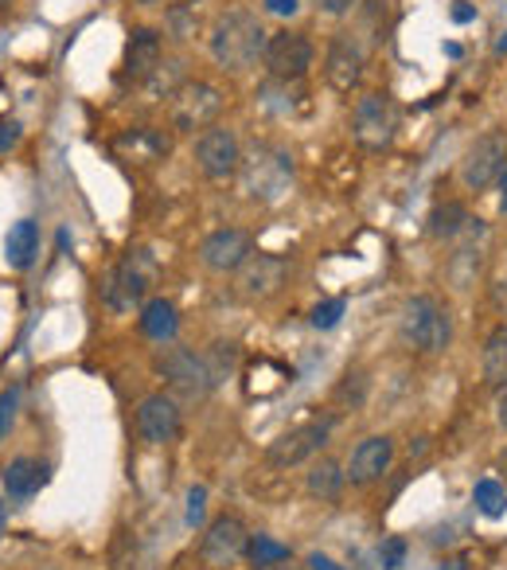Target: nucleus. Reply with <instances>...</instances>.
Returning a JSON list of instances; mask_svg holds the SVG:
<instances>
[{"instance_id":"1","label":"nucleus","mask_w":507,"mask_h":570,"mask_svg":"<svg viewBox=\"0 0 507 570\" xmlns=\"http://www.w3.org/2000/svg\"><path fill=\"white\" fill-rule=\"evenodd\" d=\"M266 43H270L266 28L258 24V17H250V12H242V9L219 17L211 28V59L230 75L258 63V59L266 56Z\"/></svg>"},{"instance_id":"2","label":"nucleus","mask_w":507,"mask_h":570,"mask_svg":"<svg viewBox=\"0 0 507 570\" xmlns=\"http://www.w3.org/2000/svg\"><path fill=\"white\" fill-rule=\"evenodd\" d=\"M398 341L402 348H410L414 356H441L453 341V321L437 297L418 294L402 305L398 313Z\"/></svg>"},{"instance_id":"3","label":"nucleus","mask_w":507,"mask_h":570,"mask_svg":"<svg viewBox=\"0 0 507 570\" xmlns=\"http://www.w3.org/2000/svg\"><path fill=\"white\" fill-rule=\"evenodd\" d=\"M157 258L149 250H129L110 274L102 277V302L110 313H129L137 302L149 297V289L157 285Z\"/></svg>"},{"instance_id":"4","label":"nucleus","mask_w":507,"mask_h":570,"mask_svg":"<svg viewBox=\"0 0 507 570\" xmlns=\"http://www.w3.org/2000/svg\"><path fill=\"white\" fill-rule=\"evenodd\" d=\"M332 430H336V414H312L309 422L286 430V434L274 438V442L266 445V465L270 469L305 465V461H312L320 450H325L328 438H332Z\"/></svg>"},{"instance_id":"5","label":"nucleus","mask_w":507,"mask_h":570,"mask_svg":"<svg viewBox=\"0 0 507 570\" xmlns=\"http://www.w3.org/2000/svg\"><path fill=\"white\" fill-rule=\"evenodd\" d=\"M222 114V90L215 82L188 79L172 98H168V121L176 134H203L215 126V118Z\"/></svg>"},{"instance_id":"6","label":"nucleus","mask_w":507,"mask_h":570,"mask_svg":"<svg viewBox=\"0 0 507 570\" xmlns=\"http://www.w3.org/2000/svg\"><path fill=\"white\" fill-rule=\"evenodd\" d=\"M488 266V227L480 219H468V227L453 238V254H445V277L457 294H468L480 282Z\"/></svg>"},{"instance_id":"7","label":"nucleus","mask_w":507,"mask_h":570,"mask_svg":"<svg viewBox=\"0 0 507 570\" xmlns=\"http://www.w3.org/2000/svg\"><path fill=\"white\" fill-rule=\"evenodd\" d=\"M351 134H356V145L367 153H382L390 149L398 134V110L395 98L382 95V90H371L356 102V114H351Z\"/></svg>"},{"instance_id":"8","label":"nucleus","mask_w":507,"mask_h":570,"mask_svg":"<svg viewBox=\"0 0 507 570\" xmlns=\"http://www.w3.org/2000/svg\"><path fill=\"white\" fill-rule=\"evenodd\" d=\"M246 543H250L246 523L235 512H222L207 523L203 539H199V562L207 570H230L238 559H246Z\"/></svg>"},{"instance_id":"9","label":"nucleus","mask_w":507,"mask_h":570,"mask_svg":"<svg viewBox=\"0 0 507 570\" xmlns=\"http://www.w3.org/2000/svg\"><path fill=\"white\" fill-rule=\"evenodd\" d=\"M242 184L254 199L278 204L294 184V160L278 149H254V157L242 160Z\"/></svg>"},{"instance_id":"10","label":"nucleus","mask_w":507,"mask_h":570,"mask_svg":"<svg viewBox=\"0 0 507 570\" xmlns=\"http://www.w3.org/2000/svg\"><path fill=\"white\" fill-rule=\"evenodd\" d=\"M507 168V134L504 129H488L468 145L465 160H460V180L468 191H488L491 184L504 176Z\"/></svg>"},{"instance_id":"11","label":"nucleus","mask_w":507,"mask_h":570,"mask_svg":"<svg viewBox=\"0 0 507 570\" xmlns=\"http://www.w3.org/2000/svg\"><path fill=\"white\" fill-rule=\"evenodd\" d=\"M157 375L168 383V387L180 391V395H188V399H203L207 391H215L203 356H196L191 348H180V344H168V348L160 352Z\"/></svg>"},{"instance_id":"12","label":"nucleus","mask_w":507,"mask_h":570,"mask_svg":"<svg viewBox=\"0 0 507 570\" xmlns=\"http://www.w3.org/2000/svg\"><path fill=\"white\" fill-rule=\"evenodd\" d=\"M196 165L207 180H230L242 168V145H238L235 129L211 126L196 137Z\"/></svg>"},{"instance_id":"13","label":"nucleus","mask_w":507,"mask_h":570,"mask_svg":"<svg viewBox=\"0 0 507 570\" xmlns=\"http://www.w3.org/2000/svg\"><path fill=\"white\" fill-rule=\"evenodd\" d=\"M262 63H266V71H270L278 82L305 79V75H309V67H312V43H309V36L289 32V28H286V32H274L270 43H266Z\"/></svg>"},{"instance_id":"14","label":"nucleus","mask_w":507,"mask_h":570,"mask_svg":"<svg viewBox=\"0 0 507 570\" xmlns=\"http://www.w3.org/2000/svg\"><path fill=\"white\" fill-rule=\"evenodd\" d=\"M364 67H367L364 43H359L351 32L332 36V43H328V56H325L328 87H332L336 95H351V90L364 82Z\"/></svg>"},{"instance_id":"15","label":"nucleus","mask_w":507,"mask_h":570,"mask_svg":"<svg viewBox=\"0 0 507 570\" xmlns=\"http://www.w3.org/2000/svg\"><path fill=\"white\" fill-rule=\"evenodd\" d=\"M289 277V262L281 254H250L238 269V294L246 302H266V297L281 294V285Z\"/></svg>"},{"instance_id":"16","label":"nucleus","mask_w":507,"mask_h":570,"mask_svg":"<svg viewBox=\"0 0 507 570\" xmlns=\"http://www.w3.org/2000/svg\"><path fill=\"white\" fill-rule=\"evenodd\" d=\"M180 426H183V419H180V406H176L172 395L157 391V395L141 399V406H137V434H141V442L168 445V442H176Z\"/></svg>"},{"instance_id":"17","label":"nucleus","mask_w":507,"mask_h":570,"mask_svg":"<svg viewBox=\"0 0 507 570\" xmlns=\"http://www.w3.org/2000/svg\"><path fill=\"white\" fill-rule=\"evenodd\" d=\"M395 465V438L390 434H371L351 450L348 458V484L367 489V484L382 481Z\"/></svg>"},{"instance_id":"18","label":"nucleus","mask_w":507,"mask_h":570,"mask_svg":"<svg viewBox=\"0 0 507 570\" xmlns=\"http://www.w3.org/2000/svg\"><path fill=\"white\" fill-rule=\"evenodd\" d=\"M250 254H254V238L238 227L211 230V235L199 243V258H203V266L215 269V274H238Z\"/></svg>"},{"instance_id":"19","label":"nucleus","mask_w":507,"mask_h":570,"mask_svg":"<svg viewBox=\"0 0 507 570\" xmlns=\"http://www.w3.org/2000/svg\"><path fill=\"white\" fill-rule=\"evenodd\" d=\"M113 153H118V160H126V165H160V160L172 153V141L152 126H133L113 137Z\"/></svg>"},{"instance_id":"20","label":"nucleus","mask_w":507,"mask_h":570,"mask_svg":"<svg viewBox=\"0 0 507 570\" xmlns=\"http://www.w3.org/2000/svg\"><path fill=\"white\" fill-rule=\"evenodd\" d=\"M160 63H165V36L157 28H133L126 40V59H121L126 79L145 82Z\"/></svg>"},{"instance_id":"21","label":"nucleus","mask_w":507,"mask_h":570,"mask_svg":"<svg viewBox=\"0 0 507 570\" xmlns=\"http://www.w3.org/2000/svg\"><path fill=\"white\" fill-rule=\"evenodd\" d=\"M36 254H40V223L36 219L12 223L9 235H4V262L12 269H28L36 262Z\"/></svg>"},{"instance_id":"22","label":"nucleus","mask_w":507,"mask_h":570,"mask_svg":"<svg viewBox=\"0 0 507 570\" xmlns=\"http://www.w3.org/2000/svg\"><path fill=\"white\" fill-rule=\"evenodd\" d=\"M43 481H48V465L36 458H17L4 465V492L17 500L36 497V492L43 489Z\"/></svg>"},{"instance_id":"23","label":"nucleus","mask_w":507,"mask_h":570,"mask_svg":"<svg viewBox=\"0 0 507 570\" xmlns=\"http://www.w3.org/2000/svg\"><path fill=\"white\" fill-rule=\"evenodd\" d=\"M344 484H348V469L336 458H320L317 465L309 469V476H305V492H309L312 500H340Z\"/></svg>"},{"instance_id":"24","label":"nucleus","mask_w":507,"mask_h":570,"mask_svg":"<svg viewBox=\"0 0 507 570\" xmlns=\"http://www.w3.org/2000/svg\"><path fill=\"white\" fill-rule=\"evenodd\" d=\"M176 328H180V317H176V305L168 297H152L145 302L141 309V333L157 344H172L176 341Z\"/></svg>"},{"instance_id":"25","label":"nucleus","mask_w":507,"mask_h":570,"mask_svg":"<svg viewBox=\"0 0 507 570\" xmlns=\"http://www.w3.org/2000/svg\"><path fill=\"white\" fill-rule=\"evenodd\" d=\"M480 372H484V383L488 387H507V321L496 325L484 341V352H480Z\"/></svg>"},{"instance_id":"26","label":"nucleus","mask_w":507,"mask_h":570,"mask_svg":"<svg viewBox=\"0 0 507 570\" xmlns=\"http://www.w3.org/2000/svg\"><path fill=\"white\" fill-rule=\"evenodd\" d=\"M183 82H188V79H183L180 59H165V63H160L157 71L141 82V90H145V98H149V102H165V98H172Z\"/></svg>"},{"instance_id":"27","label":"nucleus","mask_w":507,"mask_h":570,"mask_svg":"<svg viewBox=\"0 0 507 570\" xmlns=\"http://www.w3.org/2000/svg\"><path fill=\"white\" fill-rule=\"evenodd\" d=\"M468 219H473V215H468V207L457 204V199H449V204H437L434 215H429V235L453 243V238L468 227Z\"/></svg>"},{"instance_id":"28","label":"nucleus","mask_w":507,"mask_h":570,"mask_svg":"<svg viewBox=\"0 0 507 570\" xmlns=\"http://www.w3.org/2000/svg\"><path fill=\"white\" fill-rule=\"evenodd\" d=\"M246 562H250L254 570H270V567H278V562H289V547L270 535H250V543H246Z\"/></svg>"},{"instance_id":"29","label":"nucleus","mask_w":507,"mask_h":570,"mask_svg":"<svg viewBox=\"0 0 507 570\" xmlns=\"http://www.w3.org/2000/svg\"><path fill=\"white\" fill-rule=\"evenodd\" d=\"M367 391H371V380H367V372L351 367V372H344V380L336 383L332 399H336V406H344V411H359V406L367 403Z\"/></svg>"},{"instance_id":"30","label":"nucleus","mask_w":507,"mask_h":570,"mask_svg":"<svg viewBox=\"0 0 507 570\" xmlns=\"http://www.w3.org/2000/svg\"><path fill=\"white\" fill-rule=\"evenodd\" d=\"M488 302L499 317H507V246L488 258Z\"/></svg>"},{"instance_id":"31","label":"nucleus","mask_w":507,"mask_h":570,"mask_svg":"<svg viewBox=\"0 0 507 570\" xmlns=\"http://www.w3.org/2000/svg\"><path fill=\"white\" fill-rule=\"evenodd\" d=\"M235 360H238V348L227 341L211 344V348L203 352V364H207V375H211V387H219L222 380H227L230 372H235Z\"/></svg>"},{"instance_id":"32","label":"nucleus","mask_w":507,"mask_h":570,"mask_svg":"<svg viewBox=\"0 0 507 570\" xmlns=\"http://www.w3.org/2000/svg\"><path fill=\"white\" fill-rule=\"evenodd\" d=\"M473 500H476V508L488 515V520H499V515L507 512V492H504V484H499V481H476Z\"/></svg>"},{"instance_id":"33","label":"nucleus","mask_w":507,"mask_h":570,"mask_svg":"<svg viewBox=\"0 0 507 570\" xmlns=\"http://www.w3.org/2000/svg\"><path fill=\"white\" fill-rule=\"evenodd\" d=\"M344 309H348V305H344L340 297H332V302H320V305H312V313H309V325H312V328H320V333H328V328H336V325H340Z\"/></svg>"},{"instance_id":"34","label":"nucleus","mask_w":507,"mask_h":570,"mask_svg":"<svg viewBox=\"0 0 507 570\" xmlns=\"http://www.w3.org/2000/svg\"><path fill=\"white\" fill-rule=\"evenodd\" d=\"M379 559H382V570H398V567H402V562H406V539H402V535L382 539Z\"/></svg>"},{"instance_id":"35","label":"nucleus","mask_w":507,"mask_h":570,"mask_svg":"<svg viewBox=\"0 0 507 570\" xmlns=\"http://www.w3.org/2000/svg\"><path fill=\"white\" fill-rule=\"evenodd\" d=\"M203 512H207V489L203 484H191L188 489V515H183L188 528H199V523H203Z\"/></svg>"},{"instance_id":"36","label":"nucleus","mask_w":507,"mask_h":570,"mask_svg":"<svg viewBox=\"0 0 507 570\" xmlns=\"http://www.w3.org/2000/svg\"><path fill=\"white\" fill-rule=\"evenodd\" d=\"M17 403H20V387H9L4 395H0V438H4V430H9L12 419H17Z\"/></svg>"},{"instance_id":"37","label":"nucleus","mask_w":507,"mask_h":570,"mask_svg":"<svg viewBox=\"0 0 507 570\" xmlns=\"http://www.w3.org/2000/svg\"><path fill=\"white\" fill-rule=\"evenodd\" d=\"M20 137H24V129H20V121H12V118H4V121H0V153L17 149V145H20Z\"/></svg>"},{"instance_id":"38","label":"nucleus","mask_w":507,"mask_h":570,"mask_svg":"<svg viewBox=\"0 0 507 570\" xmlns=\"http://www.w3.org/2000/svg\"><path fill=\"white\" fill-rule=\"evenodd\" d=\"M262 4L270 17H297V9H301V0H262Z\"/></svg>"},{"instance_id":"39","label":"nucleus","mask_w":507,"mask_h":570,"mask_svg":"<svg viewBox=\"0 0 507 570\" xmlns=\"http://www.w3.org/2000/svg\"><path fill=\"white\" fill-rule=\"evenodd\" d=\"M305 570H348V567H340V562H336L332 554H320V551H312L309 559H305Z\"/></svg>"},{"instance_id":"40","label":"nucleus","mask_w":507,"mask_h":570,"mask_svg":"<svg viewBox=\"0 0 507 570\" xmlns=\"http://www.w3.org/2000/svg\"><path fill=\"white\" fill-rule=\"evenodd\" d=\"M320 12H328V17H344V12L356 9V0H317Z\"/></svg>"},{"instance_id":"41","label":"nucleus","mask_w":507,"mask_h":570,"mask_svg":"<svg viewBox=\"0 0 507 570\" xmlns=\"http://www.w3.org/2000/svg\"><path fill=\"white\" fill-rule=\"evenodd\" d=\"M496 422L507 430V387H499V391H496Z\"/></svg>"},{"instance_id":"42","label":"nucleus","mask_w":507,"mask_h":570,"mask_svg":"<svg viewBox=\"0 0 507 570\" xmlns=\"http://www.w3.org/2000/svg\"><path fill=\"white\" fill-rule=\"evenodd\" d=\"M499 212H507V168H504V176H499Z\"/></svg>"},{"instance_id":"43","label":"nucleus","mask_w":507,"mask_h":570,"mask_svg":"<svg viewBox=\"0 0 507 570\" xmlns=\"http://www.w3.org/2000/svg\"><path fill=\"white\" fill-rule=\"evenodd\" d=\"M270 570H301V567H294V562H278V567H270Z\"/></svg>"},{"instance_id":"44","label":"nucleus","mask_w":507,"mask_h":570,"mask_svg":"<svg viewBox=\"0 0 507 570\" xmlns=\"http://www.w3.org/2000/svg\"><path fill=\"white\" fill-rule=\"evenodd\" d=\"M496 51H499V56H504V51H507V32H504V40L496 43Z\"/></svg>"},{"instance_id":"45","label":"nucleus","mask_w":507,"mask_h":570,"mask_svg":"<svg viewBox=\"0 0 507 570\" xmlns=\"http://www.w3.org/2000/svg\"><path fill=\"white\" fill-rule=\"evenodd\" d=\"M499 469H504V473H507V450L499 453Z\"/></svg>"},{"instance_id":"46","label":"nucleus","mask_w":507,"mask_h":570,"mask_svg":"<svg viewBox=\"0 0 507 570\" xmlns=\"http://www.w3.org/2000/svg\"><path fill=\"white\" fill-rule=\"evenodd\" d=\"M9 4H12V0H0V12H4V9H9Z\"/></svg>"},{"instance_id":"47","label":"nucleus","mask_w":507,"mask_h":570,"mask_svg":"<svg viewBox=\"0 0 507 570\" xmlns=\"http://www.w3.org/2000/svg\"><path fill=\"white\" fill-rule=\"evenodd\" d=\"M137 4H160V0H137Z\"/></svg>"},{"instance_id":"48","label":"nucleus","mask_w":507,"mask_h":570,"mask_svg":"<svg viewBox=\"0 0 507 570\" xmlns=\"http://www.w3.org/2000/svg\"><path fill=\"white\" fill-rule=\"evenodd\" d=\"M180 4H188V9H191V4H199V0H180Z\"/></svg>"},{"instance_id":"49","label":"nucleus","mask_w":507,"mask_h":570,"mask_svg":"<svg viewBox=\"0 0 507 570\" xmlns=\"http://www.w3.org/2000/svg\"><path fill=\"white\" fill-rule=\"evenodd\" d=\"M0 523H4V508H0Z\"/></svg>"},{"instance_id":"50","label":"nucleus","mask_w":507,"mask_h":570,"mask_svg":"<svg viewBox=\"0 0 507 570\" xmlns=\"http://www.w3.org/2000/svg\"><path fill=\"white\" fill-rule=\"evenodd\" d=\"M36 570H56V567H36Z\"/></svg>"},{"instance_id":"51","label":"nucleus","mask_w":507,"mask_h":570,"mask_svg":"<svg viewBox=\"0 0 507 570\" xmlns=\"http://www.w3.org/2000/svg\"><path fill=\"white\" fill-rule=\"evenodd\" d=\"M504 567H507V551H504Z\"/></svg>"}]
</instances>
